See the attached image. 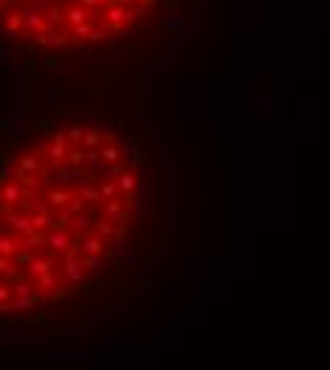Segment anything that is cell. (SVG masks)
Returning a JSON list of instances; mask_svg holds the SVG:
<instances>
[{"mask_svg":"<svg viewBox=\"0 0 330 370\" xmlns=\"http://www.w3.org/2000/svg\"><path fill=\"white\" fill-rule=\"evenodd\" d=\"M106 23H128V6H106Z\"/></svg>","mask_w":330,"mask_h":370,"instance_id":"4","label":"cell"},{"mask_svg":"<svg viewBox=\"0 0 330 370\" xmlns=\"http://www.w3.org/2000/svg\"><path fill=\"white\" fill-rule=\"evenodd\" d=\"M35 128L43 131V134H51V128H54V120H46V117H40V120H35Z\"/></svg>","mask_w":330,"mask_h":370,"instance_id":"31","label":"cell"},{"mask_svg":"<svg viewBox=\"0 0 330 370\" xmlns=\"http://www.w3.org/2000/svg\"><path fill=\"white\" fill-rule=\"evenodd\" d=\"M65 106H69V100H65V97H60V100L54 103V109H65Z\"/></svg>","mask_w":330,"mask_h":370,"instance_id":"45","label":"cell"},{"mask_svg":"<svg viewBox=\"0 0 330 370\" xmlns=\"http://www.w3.org/2000/svg\"><path fill=\"white\" fill-rule=\"evenodd\" d=\"M23 248H26V242H17V240H12V237H9V233H3V237H0V256H12V259H15V254L17 251H23Z\"/></svg>","mask_w":330,"mask_h":370,"instance_id":"3","label":"cell"},{"mask_svg":"<svg viewBox=\"0 0 330 370\" xmlns=\"http://www.w3.org/2000/svg\"><path fill=\"white\" fill-rule=\"evenodd\" d=\"M182 3H188V0H159L162 9H174V6H182Z\"/></svg>","mask_w":330,"mask_h":370,"instance_id":"39","label":"cell"},{"mask_svg":"<svg viewBox=\"0 0 330 370\" xmlns=\"http://www.w3.org/2000/svg\"><path fill=\"white\" fill-rule=\"evenodd\" d=\"M29 271H31V276H40V274H46V271H54V262L51 259H31V265H29Z\"/></svg>","mask_w":330,"mask_h":370,"instance_id":"13","label":"cell"},{"mask_svg":"<svg viewBox=\"0 0 330 370\" xmlns=\"http://www.w3.org/2000/svg\"><path fill=\"white\" fill-rule=\"evenodd\" d=\"M49 245L54 248V251H65V248L72 245V240H69L65 231H57V228H54V233H49Z\"/></svg>","mask_w":330,"mask_h":370,"instance_id":"9","label":"cell"},{"mask_svg":"<svg viewBox=\"0 0 330 370\" xmlns=\"http://www.w3.org/2000/svg\"><path fill=\"white\" fill-rule=\"evenodd\" d=\"M69 296H72V288H54V290H49L51 302H69Z\"/></svg>","mask_w":330,"mask_h":370,"instance_id":"28","label":"cell"},{"mask_svg":"<svg viewBox=\"0 0 330 370\" xmlns=\"http://www.w3.org/2000/svg\"><path fill=\"white\" fill-rule=\"evenodd\" d=\"M145 162H148V157H145V151H140V148H134V157H131V168H143Z\"/></svg>","mask_w":330,"mask_h":370,"instance_id":"32","label":"cell"},{"mask_svg":"<svg viewBox=\"0 0 330 370\" xmlns=\"http://www.w3.org/2000/svg\"><path fill=\"white\" fill-rule=\"evenodd\" d=\"M83 265H86V271H100V268H106V259H103V254H86L83 256Z\"/></svg>","mask_w":330,"mask_h":370,"instance_id":"16","label":"cell"},{"mask_svg":"<svg viewBox=\"0 0 330 370\" xmlns=\"http://www.w3.org/2000/svg\"><path fill=\"white\" fill-rule=\"evenodd\" d=\"M15 180L20 182L23 188H29V191H35V188H37V177H35V174H29V171H15Z\"/></svg>","mask_w":330,"mask_h":370,"instance_id":"22","label":"cell"},{"mask_svg":"<svg viewBox=\"0 0 330 370\" xmlns=\"http://www.w3.org/2000/svg\"><path fill=\"white\" fill-rule=\"evenodd\" d=\"M83 271H86L83 259L77 262V256H65V276H69L72 282H80V279H83Z\"/></svg>","mask_w":330,"mask_h":370,"instance_id":"2","label":"cell"},{"mask_svg":"<svg viewBox=\"0 0 330 370\" xmlns=\"http://www.w3.org/2000/svg\"><path fill=\"white\" fill-rule=\"evenodd\" d=\"M140 6H143V9H148V12H154V9L159 6V0H140Z\"/></svg>","mask_w":330,"mask_h":370,"instance_id":"41","label":"cell"},{"mask_svg":"<svg viewBox=\"0 0 330 370\" xmlns=\"http://www.w3.org/2000/svg\"><path fill=\"white\" fill-rule=\"evenodd\" d=\"M49 43H51V46H69V43H72V37L65 35V31H54Z\"/></svg>","mask_w":330,"mask_h":370,"instance_id":"30","label":"cell"},{"mask_svg":"<svg viewBox=\"0 0 330 370\" xmlns=\"http://www.w3.org/2000/svg\"><path fill=\"white\" fill-rule=\"evenodd\" d=\"M65 157H69V151H65V143L51 140V145H49V162H51V165H60Z\"/></svg>","mask_w":330,"mask_h":370,"instance_id":"5","label":"cell"},{"mask_svg":"<svg viewBox=\"0 0 330 370\" xmlns=\"http://www.w3.org/2000/svg\"><path fill=\"white\" fill-rule=\"evenodd\" d=\"M72 199H74V196L69 194L65 188H54L49 194V205H54V208H65V205H72Z\"/></svg>","mask_w":330,"mask_h":370,"instance_id":"7","label":"cell"},{"mask_svg":"<svg viewBox=\"0 0 330 370\" xmlns=\"http://www.w3.org/2000/svg\"><path fill=\"white\" fill-rule=\"evenodd\" d=\"M80 3H83V6H86V9H94V6H106L103 0H80Z\"/></svg>","mask_w":330,"mask_h":370,"instance_id":"44","label":"cell"},{"mask_svg":"<svg viewBox=\"0 0 330 370\" xmlns=\"http://www.w3.org/2000/svg\"><path fill=\"white\" fill-rule=\"evenodd\" d=\"M20 143H23V131H12V134H9V145H12V148H17Z\"/></svg>","mask_w":330,"mask_h":370,"instance_id":"38","label":"cell"},{"mask_svg":"<svg viewBox=\"0 0 330 370\" xmlns=\"http://www.w3.org/2000/svg\"><path fill=\"white\" fill-rule=\"evenodd\" d=\"M65 134H69V143H83V137H86V125H69Z\"/></svg>","mask_w":330,"mask_h":370,"instance_id":"25","label":"cell"},{"mask_svg":"<svg viewBox=\"0 0 330 370\" xmlns=\"http://www.w3.org/2000/svg\"><path fill=\"white\" fill-rule=\"evenodd\" d=\"M74 225H77V231L88 233V217L86 214H74Z\"/></svg>","mask_w":330,"mask_h":370,"instance_id":"34","label":"cell"},{"mask_svg":"<svg viewBox=\"0 0 330 370\" xmlns=\"http://www.w3.org/2000/svg\"><path fill=\"white\" fill-rule=\"evenodd\" d=\"M114 231H117V228L111 225V217H106V219H100V222H97V233H100L103 240H108V245H111V237H114Z\"/></svg>","mask_w":330,"mask_h":370,"instance_id":"17","label":"cell"},{"mask_svg":"<svg viewBox=\"0 0 330 370\" xmlns=\"http://www.w3.org/2000/svg\"><path fill=\"white\" fill-rule=\"evenodd\" d=\"M148 290H151V282H140V285H137V293H140V296H145Z\"/></svg>","mask_w":330,"mask_h":370,"instance_id":"43","label":"cell"},{"mask_svg":"<svg viewBox=\"0 0 330 370\" xmlns=\"http://www.w3.org/2000/svg\"><path fill=\"white\" fill-rule=\"evenodd\" d=\"M65 17H69V23H72V26H80V23L88 20V9L83 6V3H77V6L65 9Z\"/></svg>","mask_w":330,"mask_h":370,"instance_id":"6","label":"cell"},{"mask_svg":"<svg viewBox=\"0 0 330 370\" xmlns=\"http://www.w3.org/2000/svg\"><path fill=\"white\" fill-rule=\"evenodd\" d=\"M80 196H83L86 203H100V199H106V196H103V191L91 188V185H80Z\"/></svg>","mask_w":330,"mask_h":370,"instance_id":"23","label":"cell"},{"mask_svg":"<svg viewBox=\"0 0 330 370\" xmlns=\"http://www.w3.org/2000/svg\"><path fill=\"white\" fill-rule=\"evenodd\" d=\"M63 63H65V60L60 57V54H49V57H46V65H49V69H60Z\"/></svg>","mask_w":330,"mask_h":370,"instance_id":"35","label":"cell"},{"mask_svg":"<svg viewBox=\"0 0 330 370\" xmlns=\"http://www.w3.org/2000/svg\"><path fill=\"white\" fill-rule=\"evenodd\" d=\"M72 219H74V211L72 208H63V211H60V217H54V228H57V231H69Z\"/></svg>","mask_w":330,"mask_h":370,"instance_id":"14","label":"cell"},{"mask_svg":"<svg viewBox=\"0 0 330 370\" xmlns=\"http://www.w3.org/2000/svg\"><path fill=\"white\" fill-rule=\"evenodd\" d=\"M35 285H37V290H54L57 288L54 285V271H46V274L35 276Z\"/></svg>","mask_w":330,"mask_h":370,"instance_id":"12","label":"cell"},{"mask_svg":"<svg viewBox=\"0 0 330 370\" xmlns=\"http://www.w3.org/2000/svg\"><path fill=\"white\" fill-rule=\"evenodd\" d=\"M31 259H35V251H31V248H23V251H17V254H15V262L20 265V268H23V265L29 268Z\"/></svg>","mask_w":330,"mask_h":370,"instance_id":"26","label":"cell"},{"mask_svg":"<svg viewBox=\"0 0 330 370\" xmlns=\"http://www.w3.org/2000/svg\"><path fill=\"white\" fill-rule=\"evenodd\" d=\"M15 3H20V0H0V6L9 9V6H15Z\"/></svg>","mask_w":330,"mask_h":370,"instance_id":"47","label":"cell"},{"mask_svg":"<svg viewBox=\"0 0 330 370\" xmlns=\"http://www.w3.org/2000/svg\"><path fill=\"white\" fill-rule=\"evenodd\" d=\"M125 168H128V162H125V165H117V162H108V168H106V174H125Z\"/></svg>","mask_w":330,"mask_h":370,"instance_id":"36","label":"cell"},{"mask_svg":"<svg viewBox=\"0 0 330 370\" xmlns=\"http://www.w3.org/2000/svg\"><path fill=\"white\" fill-rule=\"evenodd\" d=\"M94 29H97V20H86V23H80V26H74V35H77V40H88Z\"/></svg>","mask_w":330,"mask_h":370,"instance_id":"18","label":"cell"},{"mask_svg":"<svg viewBox=\"0 0 330 370\" xmlns=\"http://www.w3.org/2000/svg\"><path fill=\"white\" fill-rule=\"evenodd\" d=\"M17 171H29V174H37V171H40V162H37V157L26 154V157H20V162H17Z\"/></svg>","mask_w":330,"mask_h":370,"instance_id":"15","label":"cell"},{"mask_svg":"<svg viewBox=\"0 0 330 370\" xmlns=\"http://www.w3.org/2000/svg\"><path fill=\"white\" fill-rule=\"evenodd\" d=\"M23 199V194H20V182L17 185H3V203H12V205H17Z\"/></svg>","mask_w":330,"mask_h":370,"instance_id":"11","label":"cell"},{"mask_svg":"<svg viewBox=\"0 0 330 370\" xmlns=\"http://www.w3.org/2000/svg\"><path fill=\"white\" fill-rule=\"evenodd\" d=\"M9 162H12V157H9V151H0V168H9Z\"/></svg>","mask_w":330,"mask_h":370,"instance_id":"42","label":"cell"},{"mask_svg":"<svg viewBox=\"0 0 330 370\" xmlns=\"http://www.w3.org/2000/svg\"><path fill=\"white\" fill-rule=\"evenodd\" d=\"M120 191H137V177L134 174H128V171H125V174H120Z\"/></svg>","mask_w":330,"mask_h":370,"instance_id":"27","label":"cell"},{"mask_svg":"<svg viewBox=\"0 0 330 370\" xmlns=\"http://www.w3.org/2000/svg\"><path fill=\"white\" fill-rule=\"evenodd\" d=\"M165 29H168V31H177V29H182V23H180V17H174V20H165Z\"/></svg>","mask_w":330,"mask_h":370,"instance_id":"40","label":"cell"},{"mask_svg":"<svg viewBox=\"0 0 330 370\" xmlns=\"http://www.w3.org/2000/svg\"><path fill=\"white\" fill-rule=\"evenodd\" d=\"M46 17H49L51 23H63V20H69V17H65V9H60L57 3H49V6H46Z\"/></svg>","mask_w":330,"mask_h":370,"instance_id":"19","label":"cell"},{"mask_svg":"<svg viewBox=\"0 0 330 370\" xmlns=\"http://www.w3.org/2000/svg\"><path fill=\"white\" fill-rule=\"evenodd\" d=\"M122 208H125V203H122V199H108V205H106V217L117 219V217L122 214Z\"/></svg>","mask_w":330,"mask_h":370,"instance_id":"24","label":"cell"},{"mask_svg":"<svg viewBox=\"0 0 330 370\" xmlns=\"http://www.w3.org/2000/svg\"><path fill=\"white\" fill-rule=\"evenodd\" d=\"M100 154H103V162H117L125 151H122V148H117V143H106Z\"/></svg>","mask_w":330,"mask_h":370,"instance_id":"10","label":"cell"},{"mask_svg":"<svg viewBox=\"0 0 330 370\" xmlns=\"http://www.w3.org/2000/svg\"><path fill=\"white\" fill-rule=\"evenodd\" d=\"M117 188H120V182H103V196L106 199H114V194H117Z\"/></svg>","mask_w":330,"mask_h":370,"instance_id":"33","label":"cell"},{"mask_svg":"<svg viewBox=\"0 0 330 370\" xmlns=\"http://www.w3.org/2000/svg\"><path fill=\"white\" fill-rule=\"evenodd\" d=\"M46 319H49V313H46V311H37V313H31V316H29L26 322H29L31 327H43V325H46Z\"/></svg>","mask_w":330,"mask_h":370,"instance_id":"29","label":"cell"},{"mask_svg":"<svg viewBox=\"0 0 330 370\" xmlns=\"http://www.w3.org/2000/svg\"><path fill=\"white\" fill-rule=\"evenodd\" d=\"M31 222H35V228L54 225V214H49V211H37V214H31Z\"/></svg>","mask_w":330,"mask_h":370,"instance_id":"20","label":"cell"},{"mask_svg":"<svg viewBox=\"0 0 330 370\" xmlns=\"http://www.w3.org/2000/svg\"><path fill=\"white\" fill-rule=\"evenodd\" d=\"M106 143H117V134H114V131H106Z\"/></svg>","mask_w":330,"mask_h":370,"instance_id":"46","label":"cell"},{"mask_svg":"<svg viewBox=\"0 0 330 370\" xmlns=\"http://www.w3.org/2000/svg\"><path fill=\"white\" fill-rule=\"evenodd\" d=\"M49 245V237H46L40 228H35V231L26 233V248H31V251H37V248H46Z\"/></svg>","mask_w":330,"mask_h":370,"instance_id":"8","label":"cell"},{"mask_svg":"<svg viewBox=\"0 0 330 370\" xmlns=\"http://www.w3.org/2000/svg\"><path fill=\"white\" fill-rule=\"evenodd\" d=\"M69 208H72L74 214H83V211H86V199H83V196H77V199H74V203L69 205Z\"/></svg>","mask_w":330,"mask_h":370,"instance_id":"37","label":"cell"},{"mask_svg":"<svg viewBox=\"0 0 330 370\" xmlns=\"http://www.w3.org/2000/svg\"><path fill=\"white\" fill-rule=\"evenodd\" d=\"M103 137H106L103 131H97V128H86V137H83V145H86V148H97Z\"/></svg>","mask_w":330,"mask_h":370,"instance_id":"21","label":"cell"},{"mask_svg":"<svg viewBox=\"0 0 330 370\" xmlns=\"http://www.w3.org/2000/svg\"><path fill=\"white\" fill-rule=\"evenodd\" d=\"M23 23H26V15H23V12H12V15L3 17V29H6V35L17 37L20 29H23Z\"/></svg>","mask_w":330,"mask_h":370,"instance_id":"1","label":"cell"}]
</instances>
